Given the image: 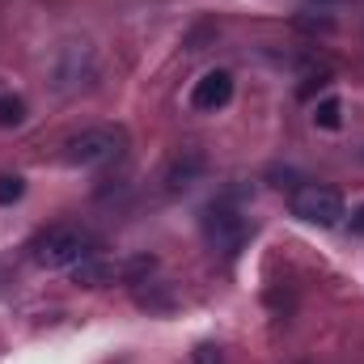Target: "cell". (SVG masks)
Returning <instances> with one entry per match:
<instances>
[{"mask_svg": "<svg viewBox=\"0 0 364 364\" xmlns=\"http://www.w3.org/2000/svg\"><path fill=\"white\" fill-rule=\"evenodd\" d=\"M93 255V237L81 229V225H51L47 233L34 237L30 246V259L47 272H73L81 259Z\"/></svg>", "mask_w": 364, "mask_h": 364, "instance_id": "cell-1", "label": "cell"}, {"mask_svg": "<svg viewBox=\"0 0 364 364\" xmlns=\"http://www.w3.org/2000/svg\"><path fill=\"white\" fill-rule=\"evenodd\" d=\"M123 149H127V132L114 123H97V127H85L64 140V161L77 170H102V166L119 161Z\"/></svg>", "mask_w": 364, "mask_h": 364, "instance_id": "cell-2", "label": "cell"}, {"mask_svg": "<svg viewBox=\"0 0 364 364\" xmlns=\"http://www.w3.org/2000/svg\"><path fill=\"white\" fill-rule=\"evenodd\" d=\"M288 212L305 225H318V229H335L343 220V195L326 182H301L292 186L288 195Z\"/></svg>", "mask_w": 364, "mask_h": 364, "instance_id": "cell-3", "label": "cell"}, {"mask_svg": "<svg viewBox=\"0 0 364 364\" xmlns=\"http://www.w3.org/2000/svg\"><path fill=\"white\" fill-rule=\"evenodd\" d=\"M203 237H208V246H212L216 255L233 259V255L246 246V237H250V220H246L233 203H212V208L203 212Z\"/></svg>", "mask_w": 364, "mask_h": 364, "instance_id": "cell-4", "label": "cell"}, {"mask_svg": "<svg viewBox=\"0 0 364 364\" xmlns=\"http://www.w3.org/2000/svg\"><path fill=\"white\" fill-rule=\"evenodd\" d=\"M93 51H90V43H64L60 51H55V60H51V90L55 93H77V90H85L93 81Z\"/></svg>", "mask_w": 364, "mask_h": 364, "instance_id": "cell-5", "label": "cell"}, {"mask_svg": "<svg viewBox=\"0 0 364 364\" xmlns=\"http://www.w3.org/2000/svg\"><path fill=\"white\" fill-rule=\"evenodd\" d=\"M157 267L149 255H140V259H127V263H110V259H81L77 267H73V284H81V288H102V284H114V279H127V284H136L140 275H149Z\"/></svg>", "mask_w": 364, "mask_h": 364, "instance_id": "cell-6", "label": "cell"}, {"mask_svg": "<svg viewBox=\"0 0 364 364\" xmlns=\"http://www.w3.org/2000/svg\"><path fill=\"white\" fill-rule=\"evenodd\" d=\"M229 97H233V73H225V68H212V73H203V77L191 85V106L203 110V114L225 110Z\"/></svg>", "mask_w": 364, "mask_h": 364, "instance_id": "cell-7", "label": "cell"}, {"mask_svg": "<svg viewBox=\"0 0 364 364\" xmlns=\"http://www.w3.org/2000/svg\"><path fill=\"white\" fill-rule=\"evenodd\" d=\"M203 166H208V161H203V153H199V149H182V153H174V157H170V166H166V174H161L166 191H170V195L186 191L191 182L203 174Z\"/></svg>", "mask_w": 364, "mask_h": 364, "instance_id": "cell-8", "label": "cell"}, {"mask_svg": "<svg viewBox=\"0 0 364 364\" xmlns=\"http://www.w3.org/2000/svg\"><path fill=\"white\" fill-rule=\"evenodd\" d=\"M314 123H318L322 132H335V127L343 123V102H339V97H322V102L314 106Z\"/></svg>", "mask_w": 364, "mask_h": 364, "instance_id": "cell-9", "label": "cell"}, {"mask_svg": "<svg viewBox=\"0 0 364 364\" xmlns=\"http://www.w3.org/2000/svg\"><path fill=\"white\" fill-rule=\"evenodd\" d=\"M21 119H26V102H21L17 93H4V97H0V132H4V127H17Z\"/></svg>", "mask_w": 364, "mask_h": 364, "instance_id": "cell-10", "label": "cell"}, {"mask_svg": "<svg viewBox=\"0 0 364 364\" xmlns=\"http://www.w3.org/2000/svg\"><path fill=\"white\" fill-rule=\"evenodd\" d=\"M26 195V182L17 178V174H0V203L9 208V203H17Z\"/></svg>", "mask_w": 364, "mask_h": 364, "instance_id": "cell-11", "label": "cell"}, {"mask_svg": "<svg viewBox=\"0 0 364 364\" xmlns=\"http://www.w3.org/2000/svg\"><path fill=\"white\" fill-rule=\"evenodd\" d=\"M191 364H225V352H220L216 343H199V348L191 352Z\"/></svg>", "mask_w": 364, "mask_h": 364, "instance_id": "cell-12", "label": "cell"}, {"mask_svg": "<svg viewBox=\"0 0 364 364\" xmlns=\"http://www.w3.org/2000/svg\"><path fill=\"white\" fill-rule=\"evenodd\" d=\"M335 4H343V0H305V9H322V13L335 9Z\"/></svg>", "mask_w": 364, "mask_h": 364, "instance_id": "cell-13", "label": "cell"}, {"mask_svg": "<svg viewBox=\"0 0 364 364\" xmlns=\"http://www.w3.org/2000/svg\"><path fill=\"white\" fill-rule=\"evenodd\" d=\"M352 233H364V208H356V216H352Z\"/></svg>", "mask_w": 364, "mask_h": 364, "instance_id": "cell-14", "label": "cell"}, {"mask_svg": "<svg viewBox=\"0 0 364 364\" xmlns=\"http://www.w3.org/2000/svg\"><path fill=\"white\" fill-rule=\"evenodd\" d=\"M360 157H364V153H360Z\"/></svg>", "mask_w": 364, "mask_h": 364, "instance_id": "cell-15", "label": "cell"}]
</instances>
